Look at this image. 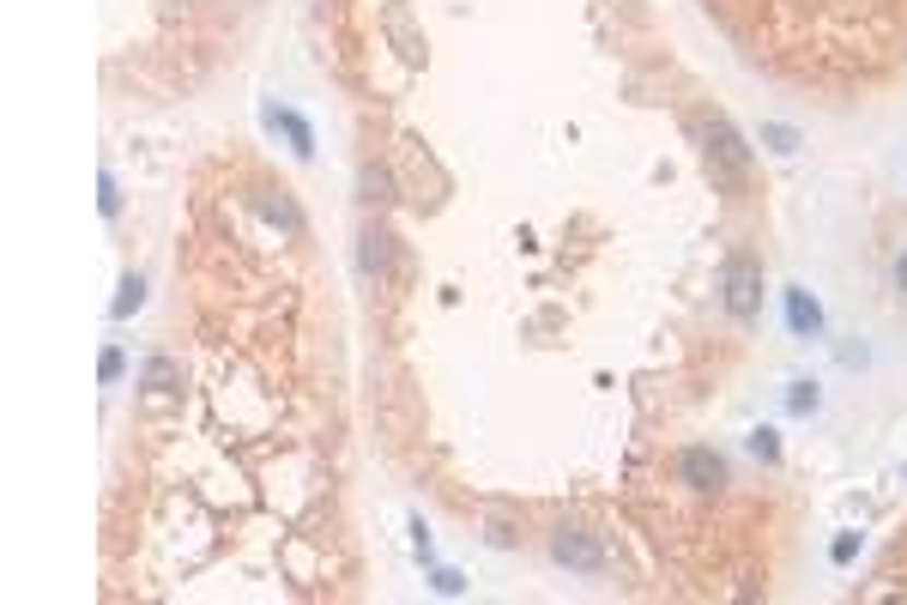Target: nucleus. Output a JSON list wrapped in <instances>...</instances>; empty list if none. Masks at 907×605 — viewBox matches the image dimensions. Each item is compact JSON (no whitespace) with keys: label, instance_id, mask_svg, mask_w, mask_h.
Segmentation results:
<instances>
[{"label":"nucleus","instance_id":"1","mask_svg":"<svg viewBox=\"0 0 907 605\" xmlns=\"http://www.w3.org/2000/svg\"><path fill=\"white\" fill-rule=\"evenodd\" d=\"M720 302L732 321H756L763 316V266L751 261V254H732L720 273Z\"/></svg>","mask_w":907,"mask_h":605},{"label":"nucleus","instance_id":"2","mask_svg":"<svg viewBox=\"0 0 907 605\" xmlns=\"http://www.w3.org/2000/svg\"><path fill=\"white\" fill-rule=\"evenodd\" d=\"M696 133H702V145H708V164H714V170H726L732 182H744V176H751V145H744V133L732 128L726 116H702Z\"/></svg>","mask_w":907,"mask_h":605},{"label":"nucleus","instance_id":"3","mask_svg":"<svg viewBox=\"0 0 907 605\" xmlns=\"http://www.w3.org/2000/svg\"><path fill=\"white\" fill-rule=\"evenodd\" d=\"M678 485H684L690 497H720V490L732 485V473H726V454H714L708 442H690L684 454H678Z\"/></svg>","mask_w":907,"mask_h":605},{"label":"nucleus","instance_id":"4","mask_svg":"<svg viewBox=\"0 0 907 605\" xmlns=\"http://www.w3.org/2000/svg\"><path fill=\"white\" fill-rule=\"evenodd\" d=\"M551 557H557L563 569H581V576H599V569H605L599 539L581 533V526H557V533H551Z\"/></svg>","mask_w":907,"mask_h":605},{"label":"nucleus","instance_id":"5","mask_svg":"<svg viewBox=\"0 0 907 605\" xmlns=\"http://www.w3.org/2000/svg\"><path fill=\"white\" fill-rule=\"evenodd\" d=\"M357 273L369 278V285H388L393 278V237L381 230V224H369L357 237Z\"/></svg>","mask_w":907,"mask_h":605},{"label":"nucleus","instance_id":"6","mask_svg":"<svg viewBox=\"0 0 907 605\" xmlns=\"http://www.w3.org/2000/svg\"><path fill=\"white\" fill-rule=\"evenodd\" d=\"M780 297H787V328H792V340H823V302H816L804 285H787Z\"/></svg>","mask_w":907,"mask_h":605},{"label":"nucleus","instance_id":"7","mask_svg":"<svg viewBox=\"0 0 907 605\" xmlns=\"http://www.w3.org/2000/svg\"><path fill=\"white\" fill-rule=\"evenodd\" d=\"M267 128H279V133H285L297 158H315V128L297 116V109H285V104H279V109H267Z\"/></svg>","mask_w":907,"mask_h":605},{"label":"nucleus","instance_id":"8","mask_svg":"<svg viewBox=\"0 0 907 605\" xmlns=\"http://www.w3.org/2000/svg\"><path fill=\"white\" fill-rule=\"evenodd\" d=\"M140 388L152 400H164V394H176L181 388V369H176V357H145V369H140Z\"/></svg>","mask_w":907,"mask_h":605},{"label":"nucleus","instance_id":"9","mask_svg":"<svg viewBox=\"0 0 907 605\" xmlns=\"http://www.w3.org/2000/svg\"><path fill=\"white\" fill-rule=\"evenodd\" d=\"M357 200H363V206H393V170H388V164H363Z\"/></svg>","mask_w":907,"mask_h":605},{"label":"nucleus","instance_id":"10","mask_svg":"<svg viewBox=\"0 0 907 605\" xmlns=\"http://www.w3.org/2000/svg\"><path fill=\"white\" fill-rule=\"evenodd\" d=\"M140 302H145V278H140V273H128V278H121V290H116V309H109V316L128 321L133 309H140Z\"/></svg>","mask_w":907,"mask_h":605},{"label":"nucleus","instance_id":"11","mask_svg":"<svg viewBox=\"0 0 907 605\" xmlns=\"http://www.w3.org/2000/svg\"><path fill=\"white\" fill-rule=\"evenodd\" d=\"M763 140H768V152H799V128H787V121H763Z\"/></svg>","mask_w":907,"mask_h":605},{"label":"nucleus","instance_id":"12","mask_svg":"<svg viewBox=\"0 0 907 605\" xmlns=\"http://www.w3.org/2000/svg\"><path fill=\"white\" fill-rule=\"evenodd\" d=\"M121 369H128L121 345H104V357H97V382H104V388H116V382H121Z\"/></svg>","mask_w":907,"mask_h":605},{"label":"nucleus","instance_id":"13","mask_svg":"<svg viewBox=\"0 0 907 605\" xmlns=\"http://www.w3.org/2000/svg\"><path fill=\"white\" fill-rule=\"evenodd\" d=\"M751 454H756V461H768V466L780 461V436L768 430V424H756V430H751Z\"/></svg>","mask_w":907,"mask_h":605},{"label":"nucleus","instance_id":"14","mask_svg":"<svg viewBox=\"0 0 907 605\" xmlns=\"http://www.w3.org/2000/svg\"><path fill=\"white\" fill-rule=\"evenodd\" d=\"M816 400H823V394H816V382H792L787 412H792V418H804V412H816Z\"/></svg>","mask_w":907,"mask_h":605},{"label":"nucleus","instance_id":"15","mask_svg":"<svg viewBox=\"0 0 907 605\" xmlns=\"http://www.w3.org/2000/svg\"><path fill=\"white\" fill-rule=\"evenodd\" d=\"M97 206H104V218H121V188H116V176H97Z\"/></svg>","mask_w":907,"mask_h":605},{"label":"nucleus","instance_id":"16","mask_svg":"<svg viewBox=\"0 0 907 605\" xmlns=\"http://www.w3.org/2000/svg\"><path fill=\"white\" fill-rule=\"evenodd\" d=\"M267 218H272V224H285L291 237L303 230V218H297V206H291V200H267Z\"/></svg>","mask_w":907,"mask_h":605},{"label":"nucleus","instance_id":"17","mask_svg":"<svg viewBox=\"0 0 907 605\" xmlns=\"http://www.w3.org/2000/svg\"><path fill=\"white\" fill-rule=\"evenodd\" d=\"M859 545H865V539H859V533H841V539L829 545V557H835V564L847 569V564H853V557H859Z\"/></svg>","mask_w":907,"mask_h":605},{"label":"nucleus","instance_id":"18","mask_svg":"<svg viewBox=\"0 0 907 605\" xmlns=\"http://www.w3.org/2000/svg\"><path fill=\"white\" fill-rule=\"evenodd\" d=\"M436 593H460V576H454V569H436Z\"/></svg>","mask_w":907,"mask_h":605},{"label":"nucleus","instance_id":"19","mask_svg":"<svg viewBox=\"0 0 907 605\" xmlns=\"http://www.w3.org/2000/svg\"><path fill=\"white\" fill-rule=\"evenodd\" d=\"M895 285L907 290V249H902V261H895Z\"/></svg>","mask_w":907,"mask_h":605}]
</instances>
